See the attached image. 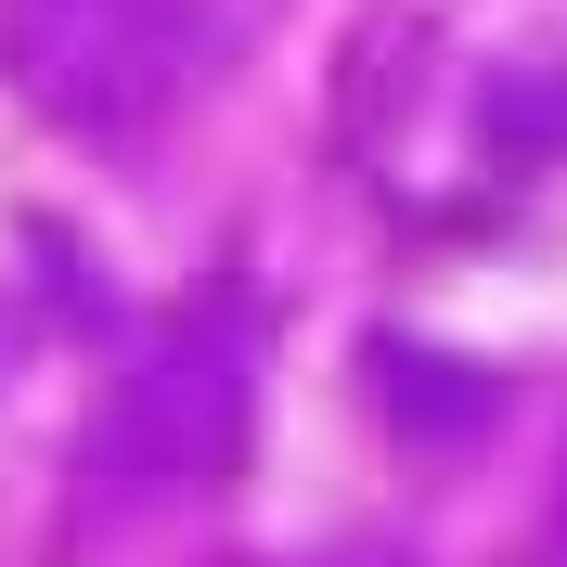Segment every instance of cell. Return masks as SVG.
Masks as SVG:
<instances>
[{
    "label": "cell",
    "mask_w": 567,
    "mask_h": 567,
    "mask_svg": "<svg viewBox=\"0 0 567 567\" xmlns=\"http://www.w3.org/2000/svg\"><path fill=\"white\" fill-rule=\"evenodd\" d=\"M246 425H258V310L246 297H194V310H168L142 336V361L91 413L78 477L104 503H168V491H207L219 464H246Z\"/></svg>",
    "instance_id": "6da1fadb"
},
{
    "label": "cell",
    "mask_w": 567,
    "mask_h": 567,
    "mask_svg": "<svg viewBox=\"0 0 567 567\" xmlns=\"http://www.w3.org/2000/svg\"><path fill=\"white\" fill-rule=\"evenodd\" d=\"M91 13H130V0H91Z\"/></svg>",
    "instance_id": "7a4b0ae2"
}]
</instances>
